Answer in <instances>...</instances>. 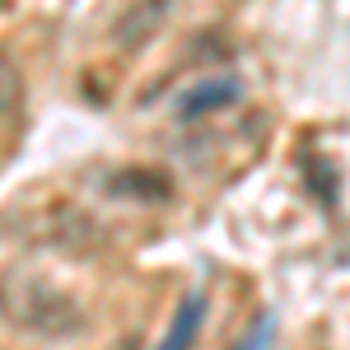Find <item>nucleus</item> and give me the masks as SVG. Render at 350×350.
Listing matches in <instances>:
<instances>
[{
  "label": "nucleus",
  "mask_w": 350,
  "mask_h": 350,
  "mask_svg": "<svg viewBox=\"0 0 350 350\" xmlns=\"http://www.w3.org/2000/svg\"><path fill=\"white\" fill-rule=\"evenodd\" d=\"M0 318L19 336H38V341H66L89 327V313L70 290L24 267L0 271Z\"/></svg>",
  "instance_id": "nucleus-1"
},
{
  "label": "nucleus",
  "mask_w": 350,
  "mask_h": 350,
  "mask_svg": "<svg viewBox=\"0 0 350 350\" xmlns=\"http://www.w3.org/2000/svg\"><path fill=\"white\" fill-rule=\"evenodd\" d=\"M243 84L239 75H211V80L191 84L187 94L178 98V122H196V117H211V112L229 108V103H239Z\"/></svg>",
  "instance_id": "nucleus-2"
},
{
  "label": "nucleus",
  "mask_w": 350,
  "mask_h": 350,
  "mask_svg": "<svg viewBox=\"0 0 350 350\" xmlns=\"http://www.w3.org/2000/svg\"><path fill=\"white\" fill-rule=\"evenodd\" d=\"M112 196H131V201H168L173 196V183L163 178L159 168H122L108 178Z\"/></svg>",
  "instance_id": "nucleus-3"
},
{
  "label": "nucleus",
  "mask_w": 350,
  "mask_h": 350,
  "mask_svg": "<svg viewBox=\"0 0 350 350\" xmlns=\"http://www.w3.org/2000/svg\"><path fill=\"white\" fill-rule=\"evenodd\" d=\"M201 323H206V295H201V290H191V295L178 304V313H173V323H168V332H163L159 350H191Z\"/></svg>",
  "instance_id": "nucleus-4"
},
{
  "label": "nucleus",
  "mask_w": 350,
  "mask_h": 350,
  "mask_svg": "<svg viewBox=\"0 0 350 350\" xmlns=\"http://www.w3.org/2000/svg\"><path fill=\"white\" fill-rule=\"evenodd\" d=\"M19 112H24V75L0 52V122H19Z\"/></svg>",
  "instance_id": "nucleus-5"
},
{
  "label": "nucleus",
  "mask_w": 350,
  "mask_h": 350,
  "mask_svg": "<svg viewBox=\"0 0 350 350\" xmlns=\"http://www.w3.org/2000/svg\"><path fill=\"white\" fill-rule=\"evenodd\" d=\"M267 341H271V318H262V323L252 327V332H247L234 350H267Z\"/></svg>",
  "instance_id": "nucleus-6"
}]
</instances>
